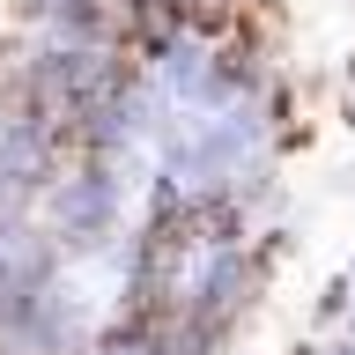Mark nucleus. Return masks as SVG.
<instances>
[{
	"mask_svg": "<svg viewBox=\"0 0 355 355\" xmlns=\"http://www.w3.org/2000/svg\"><path fill=\"white\" fill-rule=\"evenodd\" d=\"M340 311H348V282H333L326 296H318V318H340Z\"/></svg>",
	"mask_w": 355,
	"mask_h": 355,
	"instance_id": "f257e3e1",
	"label": "nucleus"
},
{
	"mask_svg": "<svg viewBox=\"0 0 355 355\" xmlns=\"http://www.w3.org/2000/svg\"><path fill=\"white\" fill-rule=\"evenodd\" d=\"M326 355H355V340H333V348H326Z\"/></svg>",
	"mask_w": 355,
	"mask_h": 355,
	"instance_id": "f03ea898",
	"label": "nucleus"
},
{
	"mask_svg": "<svg viewBox=\"0 0 355 355\" xmlns=\"http://www.w3.org/2000/svg\"><path fill=\"white\" fill-rule=\"evenodd\" d=\"M348 326H355V304H348Z\"/></svg>",
	"mask_w": 355,
	"mask_h": 355,
	"instance_id": "7ed1b4c3",
	"label": "nucleus"
}]
</instances>
